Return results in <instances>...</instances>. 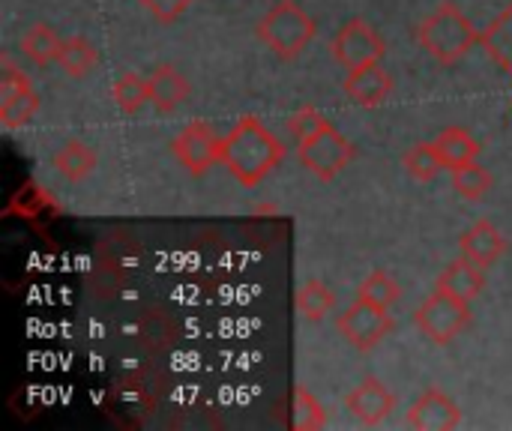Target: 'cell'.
Here are the masks:
<instances>
[{
  "label": "cell",
  "mask_w": 512,
  "mask_h": 431,
  "mask_svg": "<svg viewBox=\"0 0 512 431\" xmlns=\"http://www.w3.org/2000/svg\"><path fill=\"white\" fill-rule=\"evenodd\" d=\"M282 156V141L258 117H240V123L222 138V165L243 186H258Z\"/></svg>",
  "instance_id": "6da1fadb"
},
{
  "label": "cell",
  "mask_w": 512,
  "mask_h": 431,
  "mask_svg": "<svg viewBox=\"0 0 512 431\" xmlns=\"http://www.w3.org/2000/svg\"><path fill=\"white\" fill-rule=\"evenodd\" d=\"M417 39L429 57H435L444 66L459 63L474 45H480V33L471 24V18L456 3H441L417 30Z\"/></svg>",
  "instance_id": "7a4b0ae2"
},
{
  "label": "cell",
  "mask_w": 512,
  "mask_h": 431,
  "mask_svg": "<svg viewBox=\"0 0 512 431\" xmlns=\"http://www.w3.org/2000/svg\"><path fill=\"white\" fill-rule=\"evenodd\" d=\"M261 42L285 60H294L315 39V18L294 0H279L258 21Z\"/></svg>",
  "instance_id": "3957f363"
},
{
  "label": "cell",
  "mask_w": 512,
  "mask_h": 431,
  "mask_svg": "<svg viewBox=\"0 0 512 431\" xmlns=\"http://www.w3.org/2000/svg\"><path fill=\"white\" fill-rule=\"evenodd\" d=\"M414 324L435 345H450L456 336H462L468 330L471 306H468V300H462V297H456V294H450L444 288H435L420 303V309L414 312Z\"/></svg>",
  "instance_id": "277c9868"
},
{
  "label": "cell",
  "mask_w": 512,
  "mask_h": 431,
  "mask_svg": "<svg viewBox=\"0 0 512 431\" xmlns=\"http://www.w3.org/2000/svg\"><path fill=\"white\" fill-rule=\"evenodd\" d=\"M297 144H300L297 147V156H300L303 168L312 171L318 180H333L354 159V144L333 123L321 126L315 135H309V138H303Z\"/></svg>",
  "instance_id": "5b68a950"
},
{
  "label": "cell",
  "mask_w": 512,
  "mask_h": 431,
  "mask_svg": "<svg viewBox=\"0 0 512 431\" xmlns=\"http://www.w3.org/2000/svg\"><path fill=\"white\" fill-rule=\"evenodd\" d=\"M336 330L342 333V339L357 348V351H372L375 345H381L387 339V333L393 330V318L387 315V309L369 303V300H354L339 318H336Z\"/></svg>",
  "instance_id": "8992f818"
},
{
  "label": "cell",
  "mask_w": 512,
  "mask_h": 431,
  "mask_svg": "<svg viewBox=\"0 0 512 431\" xmlns=\"http://www.w3.org/2000/svg\"><path fill=\"white\" fill-rule=\"evenodd\" d=\"M36 111H39V96H36L33 84L12 60H3V69H0V123H3V129L15 132V129L27 126Z\"/></svg>",
  "instance_id": "52a82bcc"
},
{
  "label": "cell",
  "mask_w": 512,
  "mask_h": 431,
  "mask_svg": "<svg viewBox=\"0 0 512 431\" xmlns=\"http://www.w3.org/2000/svg\"><path fill=\"white\" fill-rule=\"evenodd\" d=\"M171 153L174 159L192 171V174H204L210 171L216 162H222V138H216V132L204 123V120H195L189 126H183L174 141H171Z\"/></svg>",
  "instance_id": "ba28073f"
},
{
  "label": "cell",
  "mask_w": 512,
  "mask_h": 431,
  "mask_svg": "<svg viewBox=\"0 0 512 431\" xmlns=\"http://www.w3.org/2000/svg\"><path fill=\"white\" fill-rule=\"evenodd\" d=\"M333 57L336 63H342L348 72L351 69H360V66H369V63H381L387 45L384 39L375 33V27H369L366 21L360 18H351L336 36H333Z\"/></svg>",
  "instance_id": "9c48e42d"
},
{
  "label": "cell",
  "mask_w": 512,
  "mask_h": 431,
  "mask_svg": "<svg viewBox=\"0 0 512 431\" xmlns=\"http://www.w3.org/2000/svg\"><path fill=\"white\" fill-rule=\"evenodd\" d=\"M345 408L351 411V417L360 423V426H369V429H375V426H381L390 414H393V408H396V396L387 390V384L384 381H378V378H363L351 393H348V399H345Z\"/></svg>",
  "instance_id": "30bf717a"
},
{
  "label": "cell",
  "mask_w": 512,
  "mask_h": 431,
  "mask_svg": "<svg viewBox=\"0 0 512 431\" xmlns=\"http://www.w3.org/2000/svg\"><path fill=\"white\" fill-rule=\"evenodd\" d=\"M462 423V408L438 387L420 393L408 411V426L417 431H453Z\"/></svg>",
  "instance_id": "8fae6325"
},
{
  "label": "cell",
  "mask_w": 512,
  "mask_h": 431,
  "mask_svg": "<svg viewBox=\"0 0 512 431\" xmlns=\"http://www.w3.org/2000/svg\"><path fill=\"white\" fill-rule=\"evenodd\" d=\"M345 93L360 108H378L393 93V75L381 63H369V66L351 69L348 78H345Z\"/></svg>",
  "instance_id": "7c38bea8"
},
{
  "label": "cell",
  "mask_w": 512,
  "mask_h": 431,
  "mask_svg": "<svg viewBox=\"0 0 512 431\" xmlns=\"http://www.w3.org/2000/svg\"><path fill=\"white\" fill-rule=\"evenodd\" d=\"M459 249H462V258H468V261L477 264L480 270H489V267H495L498 258L504 255L507 240H504V234H501L489 219H480V222H474V225L459 237Z\"/></svg>",
  "instance_id": "4fadbf2b"
},
{
  "label": "cell",
  "mask_w": 512,
  "mask_h": 431,
  "mask_svg": "<svg viewBox=\"0 0 512 431\" xmlns=\"http://www.w3.org/2000/svg\"><path fill=\"white\" fill-rule=\"evenodd\" d=\"M147 87H150V102H153V108L162 111V114L177 111V108L186 102V96H189V81H186L174 66H168V63H162V66H156V69L150 72Z\"/></svg>",
  "instance_id": "5bb4252c"
},
{
  "label": "cell",
  "mask_w": 512,
  "mask_h": 431,
  "mask_svg": "<svg viewBox=\"0 0 512 431\" xmlns=\"http://www.w3.org/2000/svg\"><path fill=\"white\" fill-rule=\"evenodd\" d=\"M435 288H444V291H450V294H456V297L471 303V300H477L483 294L486 276H483V270L477 264H471L468 258H459V261L444 267V273L438 276Z\"/></svg>",
  "instance_id": "9a60e30c"
},
{
  "label": "cell",
  "mask_w": 512,
  "mask_h": 431,
  "mask_svg": "<svg viewBox=\"0 0 512 431\" xmlns=\"http://www.w3.org/2000/svg\"><path fill=\"white\" fill-rule=\"evenodd\" d=\"M435 150H438V156H441V162H444V168H459V165H468V162H474L477 159V153H480V144H477V138L465 129V126H447L435 141Z\"/></svg>",
  "instance_id": "2e32d148"
},
{
  "label": "cell",
  "mask_w": 512,
  "mask_h": 431,
  "mask_svg": "<svg viewBox=\"0 0 512 431\" xmlns=\"http://www.w3.org/2000/svg\"><path fill=\"white\" fill-rule=\"evenodd\" d=\"M480 45L504 72L512 75V3L480 33Z\"/></svg>",
  "instance_id": "e0dca14e"
},
{
  "label": "cell",
  "mask_w": 512,
  "mask_h": 431,
  "mask_svg": "<svg viewBox=\"0 0 512 431\" xmlns=\"http://www.w3.org/2000/svg\"><path fill=\"white\" fill-rule=\"evenodd\" d=\"M57 63L60 69L69 75V78H84L96 69L99 63V51L90 39L84 36H69L60 42V51H57Z\"/></svg>",
  "instance_id": "ac0fdd59"
},
{
  "label": "cell",
  "mask_w": 512,
  "mask_h": 431,
  "mask_svg": "<svg viewBox=\"0 0 512 431\" xmlns=\"http://www.w3.org/2000/svg\"><path fill=\"white\" fill-rule=\"evenodd\" d=\"M54 168L60 171L63 180L69 183H81L84 177H90V171L96 168V153L84 144V141H66L57 153H54Z\"/></svg>",
  "instance_id": "d6986e66"
},
{
  "label": "cell",
  "mask_w": 512,
  "mask_h": 431,
  "mask_svg": "<svg viewBox=\"0 0 512 431\" xmlns=\"http://www.w3.org/2000/svg\"><path fill=\"white\" fill-rule=\"evenodd\" d=\"M336 306V297L333 291L321 282V279H309L300 285L297 291V312L306 318V321H324Z\"/></svg>",
  "instance_id": "ffe728a7"
},
{
  "label": "cell",
  "mask_w": 512,
  "mask_h": 431,
  "mask_svg": "<svg viewBox=\"0 0 512 431\" xmlns=\"http://www.w3.org/2000/svg\"><path fill=\"white\" fill-rule=\"evenodd\" d=\"M60 42H63V39H60L48 24H33V27L21 36V51H24L36 66H48L51 60H57Z\"/></svg>",
  "instance_id": "44dd1931"
},
{
  "label": "cell",
  "mask_w": 512,
  "mask_h": 431,
  "mask_svg": "<svg viewBox=\"0 0 512 431\" xmlns=\"http://www.w3.org/2000/svg\"><path fill=\"white\" fill-rule=\"evenodd\" d=\"M453 189L465 198V201H480L489 195L492 189V171L483 168L477 159L468 162V165H459L453 168Z\"/></svg>",
  "instance_id": "7402d4cb"
},
{
  "label": "cell",
  "mask_w": 512,
  "mask_h": 431,
  "mask_svg": "<svg viewBox=\"0 0 512 431\" xmlns=\"http://www.w3.org/2000/svg\"><path fill=\"white\" fill-rule=\"evenodd\" d=\"M111 99L123 114H135V111L144 108V102H150V87H147V81L141 75L126 72L111 84Z\"/></svg>",
  "instance_id": "603a6c76"
},
{
  "label": "cell",
  "mask_w": 512,
  "mask_h": 431,
  "mask_svg": "<svg viewBox=\"0 0 512 431\" xmlns=\"http://www.w3.org/2000/svg\"><path fill=\"white\" fill-rule=\"evenodd\" d=\"M402 165H405V171H408L414 180H420V183L435 180V177H438V171L444 168V162H441V156H438L435 144H426V141L414 144V147L405 153Z\"/></svg>",
  "instance_id": "cb8c5ba5"
},
{
  "label": "cell",
  "mask_w": 512,
  "mask_h": 431,
  "mask_svg": "<svg viewBox=\"0 0 512 431\" xmlns=\"http://www.w3.org/2000/svg\"><path fill=\"white\" fill-rule=\"evenodd\" d=\"M327 426V414L324 405L303 387H294V429L297 431H318Z\"/></svg>",
  "instance_id": "d4e9b609"
},
{
  "label": "cell",
  "mask_w": 512,
  "mask_h": 431,
  "mask_svg": "<svg viewBox=\"0 0 512 431\" xmlns=\"http://www.w3.org/2000/svg\"><path fill=\"white\" fill-rule=\"evenodd\" d=\"M357 297H360V300H369V303H375V306H381V309H390V306L402 297V288H399V282H396L390 273L375 270V273L366 276V282L360 285V294H357Z\"/></svg>",
  "instance_id": "484cf974"
},
{
  "label": "cell",
  "mask_w": 512,
  "mask_h": 431,
  "mask_svg": "<svg viewBox=\"0 0 512 431\" xmlns=\"http://www.w3.org/2000/svg\"><path fill=\"white\" fill-rule=\"evenodd\" d=\"M330 120L321 114V111H315L312 105H303L297 114H291V120H288V129L294 132V138L297 141H303V138H309V135H315L321 126H327Z\"/></svg>",
  "instance_id": "4316f807"
},
{
  "label": "cell",
  "mask_w": 512,
  "mask_h": 431,
  "mask_svg": "<svg viewBox=\"0 0 512 431\" xmlns=\"http://www.w3.org/2000/svg\"><path fill=\"white\" fill-rule=\"evenodd\" d=\"M141 3H144V9H147L156 21H162V24L177 21V18L192 6V0H141Z\"/></svg>",
  "instance_id": "83f0119b"
}]
</instances>
